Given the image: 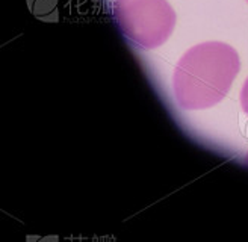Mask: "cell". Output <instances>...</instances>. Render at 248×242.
Wrapping results in <instances>:
<instances>
[{
	"mask_svg": "<svg viewBox=\"0 0 248 242\" xmlns=\"http://www.w3.org/2000/svg\"><path fill=\"white\" fill-rule=\"evenodd\" d=\"M241 70L238 52L226 43L207 41L186 52L174 68L172 90L186 111L218 105L229 94Z\"/></svg>",
	"mask_w": 248,
	"mask_h": 242,
	"instance_id": "1",
	"label": "cell"
},
{
	"mask_svg": "<svg viewBox=\"0 0 248 242\" xmlns=\"http://www.w3.org/2000/svg\"><path fill=\"white\" fill-rule=\"evenodd\" d=\"M112 14L121 33L142 50L162 45L176 26V12L167 0H114Z\"/></svg>",
	"mask_w": 248,
	"mask_h": 242,
	"instance_id": "2",
	"label": "cell"
},
{
	"mask_svg": "<svg viewBox=\"0 0 248 242\" xmlns=\"http://www.w3.org/2000/svg\"><path fill=\"white\" fill-rule=\"evenodd\" d=\"M241 106H242V111L248 115V77L244 82V87L241 90Z\"/></svg>",
	"mask_w": 248,
	"mask_h": 242,
	"instance_id": "3",
	"label": "cell"
},
{
	"mask_svg": "<svg viewBox=\"0 0 248 242\" xmlns=\"http://www.w3.org/2000/svg\"><path fill=\"white\" fill-rule=\"evenodd\" d=\"M245 165H247V166H248V153H247V154H245Z\"/></svg>",
	"mask_w": 248,
	"mask_h": 242,
	"instance_id": "4",
	"label": "cell"
},
{
	"mask_svg": "<svg viewBox=\"0 0 248 242\" xmlns=\"http://www.w3.org/2000/svg\"><path fill=\"white\" fill-rule=\"evenodd\" d=\"M247 2H248V0H247Z\"/></svg>",
	"mask_w": 248,
	"mask_h": 242,
	"instance_id": "5",
	"label": "cell"
}]
</instances>
